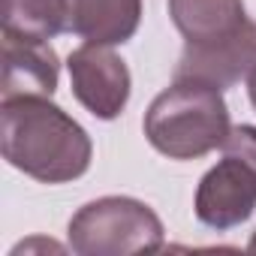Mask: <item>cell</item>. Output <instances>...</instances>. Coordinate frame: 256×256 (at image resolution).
<instances>
[{
	"label": "cell",
	"instance_id": "6da1fadb",
	"mask_svg": "<svg viewBox=\"0 0 256 256\" xmlns=\"http://www.w3.org/2000/svg\"><path fill=\"white\" fill-rule=\"evenodd\" d=\"M4 160L40 184H66L90 169L94 145L84 126L52 96H16L0 106Z\"/></svg>",
	"mask_w": 256,
	"mask_h": 256
},
{
	"label": "cell",
	"instance_id": "7a4b0ae2",
	"mask_svg": "<svg viewBox=\"0 0 256 256\" xmlns=\"http://www.w3.org/2000/svg\"><path fill=\"white\" fill-rule=\"evenodd\" d=\"M145 139L169 160H196L226 145L232 124L220 88L175 78L145 112Z\"/></svg>",
	"mask_w": 256,
	"mask_h": 256
},
{
	"label": "cell",
	"instance_id": "3957f363",
	"mask_svg": "<svg viewBox=\"0 0 256 256\" xmlns=\"http://www.w3.org/2000/svg\"><path fill=\"white\" fill-rule=\"evenodd\" d=\"M166 241L151 205L133 196H102L82 205L70 220V247L78 256L157 253Z\"/></svg>",
	"mask_w": 256,
	"mask_h": 256
},
{
	"label": "cell",
	"instance_id": "277c9868",
	"mask_svg": "<svg viewBox=\"0 0 256 256\" xmlns=\"http://www.w3.org/2000/svg\"><path fill=\"white\" fill-rule=\"evenodd\" d=\"M66 70H70L76 100L94 118L114 120L130 102L133 78L126 64L112 52V46H100V42L78 46L70 54Z\"/></svg>",
	"mask_w": 256,
	"mask_h": 256
},
{
	"label": "cell",
	"instance_id": "5b68a950",
	"mask_svg": "<svg viewBox=\"0 0 256 256\" xmlns=\"http://www.w3.org/2000/svg\"><path fill=\"white\" fill-rule=\"evenodd\" d=\"M196 217L211 229H232L256 211V172L238 157H223L196 187Z\"/></svg>",
	"mask_w": 256,
	"mask_h": 256
},
{
	"label": "cell",
	"instance_id": "8992f818",
	"mask_svg": "<svg viewBox=\"0 0 256 256\" xmlns=\"http://www.w3.org/2000/svg\"><path fill=\"white\" fill-rule=\"evenodd\" d=\"M60 78V58L48 40L18 36L4 30V78L0 96H52Z\"/></svg>",
	"mask_w": 256,
	"mask_h": 256
},
{
	"label": "cell",
	"instance_id": "52a82bcc",
	"mask_svg": "<svg viewBox=\"0 0 256 256\" xmlns=\"http://www.w3.org/2000/svg\"><path fill=\"white\" fill-rule=\"evenodd\" d=\"M253 66H256V22H250L241 34L217 46H205V48L184 46L181 60L175 66V78H196L226 90L238 84L244 76H250Z\"/></svg>",
	"mask_w": 256,
	"mask_h": 256
},
{
	"label": "cell",
	"instance_id": "ba28073f",
	"mask_svg": "<svg viewBox=\"0 0 256 256\" xmlns=\"http://www.w3.org/2000/svg\"><path fill=\"white\" fill-rule=\"evenodd\" d=\"M169 16L190 48L217 46L250 24L244 0H169Z\"/></svg>",
	"mask_w": 256,
	"mask_h": 256
},
{
	"label": "cell",
	"instance_id": "9c48e42d",
	"mask_svg": "<svg viewBox=\"0 0 256 256\" xmlns=\"http://www.w3.org/2000/svg\"><path fill=\"white\" fill-rule=\"evenodd\" d=\"M66 34L100 46H120L133 40L142 22V0H66Z\"/></svg>",
	"mask_w": 256,
	"mask_h": 256
},
{
	"label": "cell",
	"instance_id": "30bf717a",
	"mask_svg": "<svg viewBox=\"0 0 256 256\" xmlns=\"http://www.w3.org/2000/svg\"><path fill=\"white\" fill-rule=\"evenodd\" d=\"M66 0H4V10H0V28L6 34L34 40H52L58 34H66Z\"/></svg>",
	"mask_w": 256,
	"mask_h": 256
},
{
	"label": "cell",
	"instance_id": "8fae6325",
	"mask_svg": "<svg viewBox=\"0 0 256 256\" xmlns=\"http://www.w3.org/2000/svg\"><path fill=\"white\" fill-rule=\"evenodd\" d=\"M223 151L229 157H238L244 166H250L256 172V126H250V124L232 126V133H229Z\"/></svg>",
	"mask_w": 256,
	"mask_h": 256
},
{
	"label": "cell",
	"instance_id": "7c38bea8",
	"mask_svg": "<svg viewBox=\"0 0 256 256\" xmlns=\"http://www.w3.org/2000/svg\"><path fill=\"white\" fill-rule=\"evenodd\" d=\"M247 96H250V102H253V108H256V66H253L250 76H247Z\"/></svg>",
	"mask_w": 256,
	"mask_h": 256
},
{
	"label": "cell",
	"instance_id": "4fadbf2b",
	"mask_svg": "<svg viewBox=\"0 0 256 256\" xmlns=\"http://www.w3.org/2000/svg\"><path fill=\"white\" fill-rule=\"evenodd\" d=\"M247 250H250V253H256V232H253V238L247 241Z\"/></svg>",
	"mask_w": 256,
	"mask_h": 256
}]
</instances>
